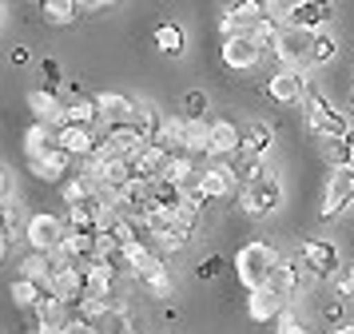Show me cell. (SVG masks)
<instances>
[{"label":"cell","instance_id":"cell-41","mask_svg":"<svg viewBox=\"0 0 354 334\" xmlns=\"http://www.w3.org/2000/svg\"><path fill=\"white\" fill-rule=\"evenodd\" d=\"M335 286H338V295H342V299H354V263L335 279Z\"/></svg>","mask_w":354,"mask_h":334},{"label":"cell","instance_id":"cell-42","mask_svg":"<svg viewBox=\"0 0 354 334\" xmlns=\"http://www.w3.org/2000/svg\"><path fill=\"white\" fill-rule=\"evenodd\" d=\"M40 68H44V80H48V88H52V92H56V84L64 80V76H60V64H56V60H44V64H40Z\"/></svg>","mask_w":354,"mask_h":334},{"label":"cell","instance_id":"cell-40","mask_svg":"<svg viewBox=\"0 0 354 334\" xmlns=\"http://www.w3.org/2000/svg\"><path fill=\"white\" fill-rule=\"evenodd\" d=\"M219 270H223V259H219V254H207V259L195 267V275H199V279H215Z\"/></svg>","mask_w":354,"mask_h":334},{"label":"cell","instance_id":"cell-49","mask_svg":"<svg viewBox=\"0 0 354 334\" xmlns=\"http://www.w3.org/2000/svg\"><path fill=\"white\" fill-rule=\"evenodd\" d=\"M351 111H354V88H351Z\"/></svg>","mask_w":354,"mask_h":334},{"label":"cell","instance_id":"cell-20","mask_svg":"<svg viewBox=\"0 0 354 334\" xmlns=\"http://www.w3.org/2000/svg\"><path fill=\"white\" fill-rule=\"evenodd\" d=\"M279 32H283V24H279L271 12H263L251 28L243 32V36H247V40L259 48V56H263V52H274V44H279Z\"/></svg>","mask_w":354,"mask_h":334},{"label":"cell","instance_id":"cell-19","mask_svg":"<svg viewBox=\"0 0 354 334\" xmlns=\"http://www.w3.org/2000/svg\"><path fill=\"white\" fill-rule=\"evenodd\" d=\"M243 136V151L251 159H263L267 151H271V143H274V131H271V124H263V120H251V124L239 131Z\"/></svg>","mask_w":354,"mask_h":334},{"label":"cell","instance_id":"cell-24","mask_svg":"<svg viewBox=\"0 0 354 334\" xmlns=\"http://www.w3.org/2000/svg\"><path fill=\"white\" fill-rule=\"evenodd\" d=\"M96 108H100V120H108V124H128L136 104L120 92H104V95H96Z\"/></svg>","mask_w":354,"mask_h":334},{"label":"cell","instance_id":"cell-4","mask_svg":"<svg viewBox=\"0 0 354 334\" xmlns=\"http://www.w3.org/2000/svg\"><path fill=\"white\" fill-rule=\"evenodd\" d=\"M279 203H283V183H279L271 171H263L259 179L243 183L239 207L247 211V215H251V219H263V215H271Z\"/></svg>","mask_w":354,"mask_h":334},{"label":"cell","instance_id":"cell-15","mask_svg":"<svg viewBox=\"0 0 354 334\" xmlns=\"http://www.w3.org/2000/svg\"><path fill=\"white\" fill-rule=\"evenodd\" d=\"M56 131H60V136H56V143L64 147L68 156H84V159H92V156H96V147L104 143V140H96V131H92V127L60 124Z\"/></svg>","mask_w":354,"mask_h":334},{"label":"cell","instance_id":"cell-46","mask_svg":"<svg viewBox=\"0 0 354 334\" xmlns=\"http://www.w3.org/2000/svg\"><path fill=\"white\" fill-rule=\"evenodd\" d=\"M24 334H56L52 326H32V331H24Z\"/></svg>","mask_w":354,"mask_h":334},{"label":"cell","instance_id":"cell-35","mask_svg":"<svg viewBox=\"0 0 354 334\" xmlns=\"http://www.w3.org/2000/svg\"><path fill=\"white\" fill-rule=\"evenodd\" d=\"M335 52H338L335 36H330L326 28H319L315 32V40H310V64H330L335 60Z\"/></svg>","mask_w":354,"mask_h":334},{"label":"cell","instance_id":"cell-11","mask_svg":"<svg viewBox=\"0 0 354 334\" xmlns=\"http://www.w3.org/2000/svg\"><path fill=\"white\" fill-rule=\"evenodd\" d=\"M303 267L315 275V279H330L338 270V251L335 243H322V239H303Z\"/></svg>","mask_w":354,"mask_h":334},{"label":"cell","instance_id":"cell-33","mask_svg":"<svg viewBox=\"0 0 354 334\" xmlns=\"http://www.w3.org/2000/svg\"><path fill=\"white\" fill-rule=\"evenodd\" d=\"M20 267H24V279H28V283H48L52 270H56V259L44 254V251H32V254H24Z\"/></svg>","mask_w":354,"mask_h":334},{"label":"cell","instance_id":"cell-30","mask_svg":"<svg viewBox=\"0 0 354 334\" xmlns=\"http://www.w3.org/2000/svg\"><path fill=\"white\" fill-rule=\"evenodd\" d=\"M247 310H251V318H255V322H271V318L283 315V299H274L271 290L263 286V290H255V295H251Z\"/></svg>","mask_w":354,"mask_h":334},{"label":"cell","instance_id":"cell-28","mask_svg":"<svg viewBox=\"0 0 354 334\" xmlns=\"http://www.w3.org/2000/svg\"><path fill=\"white\" fill-rule=\"evenodd\" d=\"M60 124H76V127H96L100 124V108L96 100H72V104H64V120ZM56 124V127H60Z\"/></svg>","mask_w":354,"mask_h":334},{"label":"cell","instance_id":"cell-44","mask_svg":"<svg viewBox=\"0 0 354 334\" xmlns=\"http://www.w3.org/2000/svg\"><path fill=\"white\" fill-rule=\"evenodd\" d=\"M322 315H326V318H335V322H338V318H342V299H330L326 306H322Z\"/></svg>","mask_w":354,"mask_h":334},{"label":"cell","instance_id":"cell-13","mask_svg":"<svg viewBox=\"0 0 354 334\" xmlns=\"http://www.w3.org/2000/svg\"><path fill=\"white\" fill-rule=\"evenodd\" d=\"M239 151H243L239 127L231 124V120H215V124L207 127V156L227 159V156H239Z\"/></svg>","mask_w":354,"mask_h":334},{"label":"cell","instance_id":"cell-21","mask_svg":"<svg viewBox=\"0 0 354 334\" xmlns=\"http://www.w3.org/2000/svg\"><path fill=\"white\" fill-rule=\"evenodd\" d=\"M68 151L64 147H52L48 156H40V159H28L32 163V171L44 179V183H64V171H68Z\"/></svg>","mask_w":354,"mask_h":334},{"label":"cell","instance_id":"cell-31","mask_svg":"<svg viewBox=\"0 0 354 334\" xmlns=\"http://www.w3.org/2000/svg\"><path fill=\"white\" fill-rule=\"evenodd\" d=\"M131 131H136V136H140V140H144V147L151 140H156V131H160V115H156V111L147 108V104H136V108H131Z\"/></svg>","mask_w":354,"mask_h":334},{"label":"cell","instance_id":"cell-14","mask_svg":"<svg viewBox=\"0 0 354 334\" xmlns=\"http://www.w3.org/2000/svg\"><path fill=\"white\" fill-rule=\"evenodd\" d=\"M267 95H271L274 104H299L306 95V76L303 72H290V68H279L267 84Z\"/></svg>","mask_w":354,"mask_h":334},{"label":"cell","instance_id":"cell-38","mask_svg":"<svg viewBox=\"0 0 354 334\" xmlns=\"http://www.w3.org/2000/svg\"><path fill=\"white\" fill-rule=\"evenodd\" d=\"M203 111H207V95L203 92H187L183 95V115H187V124H195Z\"/></svg>","mask_w":354,"mask_h":334},{"label":"cell","instance_id":"cell-48","mask_svg":"<svg viewBox=\"0 0 354 334\" xmlns=\"http://www.w3.org/2000/svg\"><path fill=\"white\" fill-rule=\"evenodd\" d=\"M4 251H8V235L0 231V259H4Z\"/></svg>","mask_w":354,"mask_h":334},{"label":"cell","instance_id":"cell-25","mask_svg":"<svg viewBox=\"0 0 354 334\" xmlns=\"http://www.w3.org/2000/svg\"><path fill=\"white\" fill-rule=\"evenodd\" d=\"M192 156H187V151H176V156H167L163 159V175L160 179H167V183H171V187H179V191H187L192 187Z\"/></svg>","mask_w":354,"mask_h":334},{"label":"cell","instance_id":"cell-43","mask_svg":"<svg viewBox=\"0 0 354 334\" xmlns=\"http://www.w3.org/2000/svg\"><path fill=\"white\" fill-rule=\"evenodd\" d=\"M8 195H12V179H8V171L0 167V207L8 203Z\"/></svg>","mask_w":354,"mask_h":334},{"label":"cell","instance_id":"cell-7","mask_svg":"<svg viewBox=\"0 0 354 334\" xmlns=\"http://www.w3.org/2000/svg\"><path fill=\"white\" fill-rule=\"evenodd\" d=\"M267 12H287V24L290 28H303V32H319L326 20H330V12H335V4H315V0H303V4H271Z\"/></svg>","mask_w":354,"mask_h":334},{"label":"cell","instance_id":"cell-39","mask_svg":"<svg viewBox=\"0 0 354 334\" xmlns=\"http://www.w3.org/2000/svg\"><path fill=\"white\" fill-rule=\"evenodd\" d=\"M274 322H279V334H306V322L295 310H287V306H283V315L274 318Z\"/></svg>","mask_w":354,"mask_h":334},{"label":"cell","instance_id":"cell-3","mask_svg":"<svg viewBox=\"0 0 354 334\" xmlns=\"http://www.w3.org/2000/svg\"><path fill=\"white\" fill-rule=\"evenodd\" d=\"M88 275H92V267H64V263H56V270H52V279H48V295L64 310L80 306L88 299Z\"/></svg>","mask_w":354,"mask_h":334},{"label":"cell","instance_id":"cell-12","mask_svg":"<svg viewBox=\"0 0 354 334\" xmlns=\"http://www.w3.org/2000/svg\"><path fill=\"white\" fill-rule=\"evenodd\" d=\"M104 219H108L104 203H100V199H88V203L68 207V223H64V231H72V235H100Z\"/></svg>","mask_w":354,"mask_h":334},{"label":"cell","instance_id":"cell-27","mask_svg":"<svg viewBox=\"0 0 354 334\" xmlns=\"http://www.w3.org/2000/svg\"><path fill=\"white\" fill-rule=\"evenodd\" d=\"M84 8H88V4H76V0H44V4H40V12H44L48 24H76Z\"/></svg>","mask_w":354,"mask_h":334},{"label":"cell","instance_id":"cell-32","mask_svg":"<svg viewBox=\"0 0 354 334\" xmlns=\"http://www.w3.org/2000/svg\"><path fill=\"white\" fill-rule=\"evenodd\" d=\"M151 40H156V48H160L163 56H179L183 52V28H179L176 20H163L160 28L151 32Z\"/></svg>","mask_w":354,"mask_h":334},{"label":"cell","instance_id":"cell-23","mask_svg":"<svg viewBox=\"0 0 354 334\" xmlns=\"http://www.w3.org/2000/svg\"><path fill=\"white\" fill-rule=\"evenodd\" d=\"M60 191H64V203H88V199H100V183L92 179L88 171H76L72 179H64L60 183Z\"/></svg>","mask_w":354,"mask_h":334},{"label":"cell","instance_id":"cell-26","mask_svg":"<svg viewBox=\"0 0 354 334\" xmlns=\"http://www.w3.org/2000/svg\"><path fill=\"white\" fill-rule=\"evenodd\" d=\"M295 286H299V267L279 259V267H274V270H271V279H267V290H271L274 299L287 302V295H295Z\"/></svg>","mask_w":354,"mask_h":334},{"label":"cell","instance_id":"cell-17","mask_svg":"<svg viewBox=\"0 0 354 334\" xmlns=\"http://www.w3.org/2000/svg\"><path fill=\"white\" fill-rule=\"evenodd\" d=\"M28 108H32V115L40 120V124H60L64 120V100L52 92V88H32L28 92Z\"/></svg>","mask_w":354,"mask_h":334},{"label":"cell","instance_id":"cell-1","mask_svg":"<svg viewBox=\"0 0 354 334\" xmlns=\"http://www.w3.org/2000/svg\"><path fill=\"white\" fill-rule=\"evenodd\" d=\"M274 267H279V251H274L271 243H247V247L235 254V275H239V283L247 286L251 295L267 286Z\"/></svg>","mask_w":354,"mask_h":334},{"label":"cell","instance_id":"cell-45","mask_svg":"<svg viewBox=\"0 0 354 334\" xmlns=\"http://www.w3.org/2000/svg\"><path fill=\"white\" fill-rule=\"evenodd\" d=\"M12 64H28V52L24 48H12Z\"/></svg>","mask_w":354,"mask_h":334},{"label":"cell","instance_id":"cell-29","mask_svg":"<svg viewBox=\"0 0 354 334\" xmlns=\"http://www.w3.org/2000/svg\"><path fill=\"white\" fill-rule=\"evenodd\" d=\"M179 199H183V191L171 187L167 179H151V183H147V207H160V211H176Z\"/></svg>","mask_w":354,"mask_h":334},{"label":"cell","instance_id":"cell-34","mask_svg":"<svg viewBox=\"0 0 354 334\" xmlns=\"http://www.w3.org/2000/svg\"><path fill=\"white\" fill-rule=\"evenodd\" d=\"M12 299H17V306H24V310H36V306L44 302V290H40V283L17 279V283H12Z\"/></svg>","mask_w":354,"mask_h":334},{"label":"cell","instance_id":"cell-8","mask_svg":"<svg viewBox=\"0 0 354 334\" xmlns=\"http://www.w3.org/2000/svg\"><path fill=\"white\" fill-rule=\"evenodd\" d=\"M24 239L32 243V251L52 254L60 247V239H64V223L56 219V215H48V211H40V215H32V219L24 223Z\"/></svg>","mask_w":354,"mask_h":334},{"label":"cell","instance_id":"cell-16","mask_svg":"<svg viewBox=\"0 0 354 334\" xmlns=\"http://www.w3.org/2000/svg\"><path fill=\"white\" fill-rule=\"evenodd\" d=\"M195 191H199L203 199H227V195L235 191V171H231V167H223V163H211V167H203V171H199Z\"/></svg>","mask_w":354,"mask_h":334},{"label":"cell","instance_id":"cell-47","mask_svg":"<svg viewBox=\"0 0 354 334\" xmlns=\"http://www.w3.org/2000/svg\"><path fill=\"white\" fill-rule=\"evenodd\" d=\"M335 334H354V322H342V326H338Z\"/></svg>","mask_w":354,"mask_h":334},{"label":"cell","instance_id":"cell-5","mask_svg":"<svg viewBox=\"0 0 354 334\" xmlns=\"http://www.w3.org/2000/svg\"><path fill=\"white\" fill-rule=\"evenodd\" d=\"M354 203V171L351 167H335V175L326 179V195L319 203V219H335Z\"/></svg>","mask_w":354,"mask_h":334},{"label":"cell","instance_id":"cell-22","mask_svg":"<svg viewBox=\"0 0 354 334\" xmlns=\"http://www.w3.org/2000/svg\"><path fill=\"white\" fill-rule=\"evenodd\" d=\"M56 136H60V131H56L52 124H32L28 131H24V156H28V159L48 156L52 147H60V143H56Z\"/></svg>","mask_w":354,"mask_h":334},{"label":"cell","instance_id":"cell-36","mask_svg":"<svg viewBox=\"0 0 354 334\" xmlns=\"http://www.w3.org/2000/svg\"><path fill=\"white\" fill-rule=\"evenodd\" d=\"M183 151L187 156H207V127L199 124V120L183 127Z\"/></svg>","mask_w":354,"mask_h":334},{"label":"cell","instance_id":"cell-6","mask_svg":"<svg viewBox=\"0 0 354 334\" xmlns=\"http://www.w3.org/2000/svg\"><path fill=\"white\" fill-rule=\"evenodd\" d=\"M310 40H315V32H303V28H290V24H283V32H279V44H274V56L283 60V68H290V72H303V64H310Z\"/></svg>","mask_w":354,"mask_h":334},{"label":"cell","instance_id":"cell-18","mask_svg":"<svg viewBox=\"0 0 354 334\" xmlns=\"http://www.w3.org/2000/svg\"><path fill=\"white\" fill-rule=\"evenodd\" d=\"M259 60H263V56H259V48L251 44L247 36H231V40H223V64L227 68H235V72H251Z\"/></svg>","mask_w":354,"mask_h":334},{"label":"cell","instance_id":"cell-10","mask_svg":"<svg viewBox=\"0 0 354 334\" xmlns=\"http://www.w3.org/2000/svg\"><path fill=\"white\" fill-rule=\"evenodd\" d=\"M56 254H60L64 267H92L100 254V235H72V231H64Z\"/></svg>","mask_w":354,"mask_h":334},{"label":"cell","instance_id":"cell-37","mask_svg":"<svg viewBox=\"0 0 354 334\" xmlns=\"http://www.w3.org/2000/svg\"><path fill=\"white\" fill-rule=\"evenodd\" d=\"M326 159H330L335 167H351V159H354L351 143L346 140H326Z\"/></svg>","mask_w":354,"mask_h":334},{"label":"cell","instance_id":"cell-50","mask_svg":"<svg viewBox=\"0 0 354 334\" xmlns=\"http://www.w3.org/2000/svg\"><path fill=\"white\" fill-rule=\"evenodd\" d=\"M0 20H4V8H0Z\"/></svg>","mask_w":354,"mask_h":334},{"label":"cell","instance_id":"cell-9","mask_svg":"<svg viewBox=\"0 0 354 334\" xmlns=\"http://www.w3.org/2000/svg\"><path fill=\"white\" fill-rule=\"evenodd\" d=\"M144 227L147 235L160 243L163 251H179V247H187V235L176 227V219H171V211H160V207H147L144 211Z\"/></svg>","mask_w":354,"mask_h":334},{"label":"cell","instance_id":"cell-2","mask_svg":"<svg viewBox=\"0 0 354 334\" xmlns=\"http://www.w3.org/2000/svg\"><path fill=\"white\" fill-rule=\"evenodd\" d=\"M306 127H310V136H319V140H342V136L351 131L346 115L330 108V100L322 92L306 95Z\"/></svg>","mask_w":354,"mask_h":334}]
</instances>
